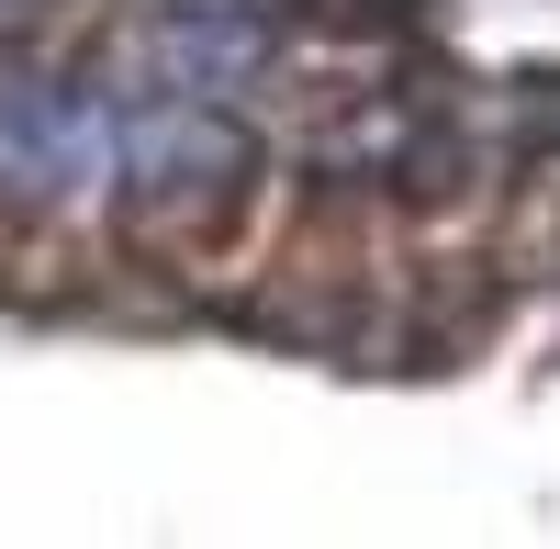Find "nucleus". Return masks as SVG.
<instances>
[{"mask_svg": "<svg viewBox=\"0 0 560 549\" xmlns=\"http://www.w3.org/2000/svg\"><path fill=\"white\" fill-rule=\"evenodd\" d=\"M527 147H560V79L527 90Z\"/></svg>", "mask_w": 560, "mask_h": 549, "instance_id": "f257e3e1", "label": "nucleus"}]
</instances>
